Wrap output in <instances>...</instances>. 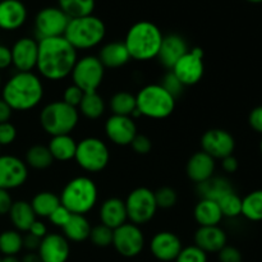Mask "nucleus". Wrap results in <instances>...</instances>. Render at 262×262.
<instances>
[{
  "instance_id": "obj_1",
  "label": "nucleus",
  "mask_w": 262,
  "mask_h": 262,
  "mask_svg": "<svg viewBox=\"0 0 262 262\" xmlns=\"http://www.w3.org/2000/svg\"><path fill=\"white\" fill-rule=\"evenodd\" d=\"M78 59V51L64 36L38 40V56L36 69L48 81H63L71 77Z\"/></svg>"
},
{
  "instance_id": "obj_2",
  "label": "nucleus",
  "mask_w": 262,
  "mask_h": 262,
  "mask_svg": "<svg viewBox=\"0 0 262 262\" xmlns=\"http://www.w3.org/2000/svg\"><path fill=\"white\" fill-rule=\"evenodd\" d=\"M43 83L33 72H15L2 87V99L13 112H28L42 101Z\"/></svg>"
},
{
  "instance_id": "obj_3",
  "label": "nucleus",
  "mask_w": 262,
  "mask_h": 262,
  "mask_svg": "<svg viewBox=\"0 0 262 262\" xmlns=\"http://www.w3.org/2000/svg\"><path fill=\"white\" fill-rule=\"evenodd\" d=\"M164 35L160 28L150 20L136 22L127 31L124 45L130 59L137 61H147L158 58Z\"/></svg>"
},
{
  "instance_id": "obj_4",
  "label": "nucleus",
  "mask_w": 262,
  "mask_h": 262,
  "mask_svg": "<svg viewBox=\"0 0 262 262\" xmlns=\"http://www.w3.org/2000/svg\"><path fill=\"white\" fill-rule=\"evenodd\" d=\"M106 36V26L101 18L94 14L69 19L64 37L78 50H90L101 45Z\"/></svg>"
},
{
  "instance_id": "obj_5",
  "label": "nucleus",
  "mask_w": 262,
  "mask_h": 262,
  "mask_svg": "<svg viewBox=\"0 0 262 262\" xmlns=\"http://www.w3.org/2000/svg\"><path fill=\"white\" fill-rule=\"evenodd\" d=\"M60 204L72 214L86 215L94 210L99 199V189L94 179L79 176L71 179L61 189Z\"/></svg>"
},
{
  "instance_id": "obj_6",
  "label": "nucleus",
  "mask_w": 262,
  "mask_h": 262,
  "mask_svg": "<svg viewBox=\"0 0 262 262\" xmlns=\"http://www.w3.org/2000/svg\"><path fill=\"white\" fill-rule=\"evenodd\" d=\"M78 109L66 104L63 100L49 102L40 112L41 128L51 137L71 135L78 125Z\"/></svg>"
},
{
  "instance_id": "obj_7",
  "label": "nucleus",
  "mask_w": 262,
  "mask_h": 262,
  "mask_svg": "<svg viewBox=\"0 0 262 262\" xmlns=\"http://www.w3.org/2000/svg\"><path fill=\"white\" fill-rule=\"evenodd\" d=\"M176 97L160 83L146 84L136 95L137 110L141 117L150 119H166L176 109Z\"/></svg>"
},
{
  "instance_id": "obj_8",
  "label": "nucleus",
  "mask_w": 262,
  "mask_h": 262,
  "mask_svg": "<svg viewBox=\"0 0 262 262\" xmlns=\"http://www.w3.org/2000/svg\"><path fill=\"white\" fill-rule=\"evenodd\" d=\"M74 160L82 170L87 173H100L110 161L109 147L101 138L86 137L77 142Z\"/></svg>"
},
{
  "instance_id": "obj_9",
  "label": "nucleus",
  "mask_w": 262,
  "mask_h": 262,
  "mask_svg": "<svg viewBox=\"0 0 262 262\" xmlns=\"http://www.w3.org/2000/svg\"><path fill=\"white\" fill-rule=\"evenodd\" d=\"M128 222L136 225L147 224L155 217L158 211L155 192L147 187H138L133 189L125 199Z\"/></svg>"
},
{
  "instance_id": "obj_10",
  "label": "nucleus",
  "mask_w": 262,
  "mask_h": 262,
  "mask_svg": "<svg viewBox=\"0 0 262 262\" xmlns=\"http://www.w3.org/2000/svg\"><path fill=\"white\" fill-rule=\"evenodd\" d=\"M105 77V67L97 55H84L77 59L71 73L73 84L82 90L84 94L97 92Z\"/></svg>"
},
{
  "instance_id": "obj_11",
  "label": "nucleus",
  "mask_w": 262,
  "mask_h": 262,
  "mask_svg": "<svg viewBox=\"0 0 262 262\" xmlns=\"http://www.w3.org/2000/svg\"><path fill=\"white\" fill-rule=\"evenodd\" d=\"M71 18L59 7L42 8L33 20L36 40L64 36Z\"/></svg>"
},
{
  "instance_id": "obj_12",
  "label": "nucleus",
  "mask_w": 262,
  "mask_h": 262,
  "mask_svg": "<svg viewBox=\"0 0 262 262\" xmlns=\"http://www.w3.org/2000/svg\"><path fill=\"white\" fill-rule=\"evenodd\" d=\"M145 245V234L138 225L127 222L113 230L112 246L123 257H136L142 252Z\"/></svg>"
},
{
  "instance_id": "obj_13",
  "label": "nucleus",
  "mask_w": 262,
  "mask_h": 262,
  "mask_svg": "<svg viewBox=\"0 0 262 262\" xmlns=\"http://www.w3.org/2000/svg\"><path fill=\"white\" fill-rule=\"evenodd\" d=\"M179 81L186 86L199 83L205 73L204 50L201 48L189 49L171 69Z\"/></svg>"
},
{
  "instance_id": "obj_14",
  "label": "nucleus",
  "mask_w": 262,
  "mask_h": 262,
  "mask_svg": "<svg viewBox=\"0 0 262 262\" xmlns=\"http://www.w3.org/2000/svg\"><path fill=\"white\" fill-rule=\"evenodd\" d=\"M28 179V166L14 155H0V188L12 191L22 187Z\"/></svg>"
},
{
  "instance_id": "obj_15",
  "label": "nucleus",
  "mask_w": 262,
  "mask_h": 262,
  "mask_svg": "<svg viewBox=\"0 0 262 262\" xmlns=\"http://www.w3.org/2000/svg\"><path fill=\"white\" fill-rule=\"evenodd\" d=\"M201 148L204 152L223 160L227 156L233 155L235 150V140L233 135L222 128H212L206 130L201 137Z\"/></svg>"
},
{
  "instance_id": "obj_16",
  "label": "nucleus",
  "mask_w": 262,
  "mask_h": 262,
  "mask_svg": "<svg viewBox=\"0 0 262 262\" xmlns=\"http://www.w3.org/2000/svg\"><path fill=\"white\" fill-rule=\"evenodd\" d=\"M105 135L117 146H130L137 136V125L133 118L112 114L105 122Z\"/></svg>"
},
{
  "instance_id": "obj_17",
  "label": "nucleus",
  "mask_w": 262,
  "mask_h": 262,
  "mask_svg": "<svg viewBox=\"0 0 262 262\" xmlns=\"http://www.w3.org/2000/svg\"><path fill=\"white\" fill-rule=\"evenodd\" d=\"M12 66L17 72H32L36 68L38 56V40L36 37H20L13 43Z\"/></svg>"
},
{
  "instance_id": "obj_18",
  "label": "nucleus",
  "mask_w": 262,
  "mask_h": 262,
  "mask_svg": "<svg viewBox=\"0 0 262 262\" xmlns=\"http://www.w3.org/2000/svg\"><path fill=\"white\" fill-rule=\"evenodd\" d=\"M183 248L182 241L176 233L163 230L151 238L150 251L156 260L161 262L176 261Z\"/></svg>"
},
{
  "instance_id": "obj_19",
  "label": "nucleus",
  "mask_w": 262,
  "mask_h": 262,
  "mask_svg": "<svg viewBox=\"0 0 262 262\" xmlns=\"http://www.w3.org/2000/svg\"><path fill=\"white\" fill-rule=\"evenodd\" d=\"M42 262H67L71 255L69 241L59 233H48L37 250Z\"/></svg>"
},
{
  "instance_id": "obj_20",
  "label": "nucleus",
  "mask_w": 262,
  "mask_h": 262,
  "mask_svg": "<svg viewBox=\"0 0 262 262\" xmlns=\"http://www.w3.org/2000/svg\"><path fill=\"white\" fill-rule=\"evenodd\" d=\"M188 50V43L184 40L183 36L178 35V33H169V35L164 36L156 59H159L161 66L171 71L177 61Z\"/></svg>"
},
{
  "instance_id": "obj_21",
  "label": "nucleus",
  "mask_w": 262,
  "mask_h": 262,
  "mask_svg": "<svg viewBox=\"0 0 262 262\" xmlns=\"http://www.w3.org/2000/svg\"><path fill=\"white\" fill-rule=\"evenodd\" d=\"M27 15V8L20 0H0V30H18L26 23Z\"/></svg>"
},
{
  "instance_id": "obj_22",
  "label": "nucleus",
  "mask_w": 262,
  "mask_h": 262,
  "mask_svg": "<svg viewBox=\"0 0 262 262\" xmlns=\"http://www.w3.org/2000/svg\"><path fill=\"white\" fill-rule=\"evenodd\" d=\"M215 168H216L215 159L201 150L197 151L196 154H193L188 159L186 166V173L187 177L192 182L200 184L206 182L211 177H214Z\"/></svg>"
},
{
  "instance_id": "obj_23",
  "label": "nucleus",
  "mask_w": 262,
  "mask_h": 262,
  "mask_svg": "<svg viewBox=\"0 0 262 262\" xmlns=\"http://www.w3.org/2000/svg\"><path fill=\"white\" fill-rule=\"evenodd\" d=\"M228 237L224 229L215 227H200L194 233V246L205 253H217L227 246Z\"/></svg>"
},
{
  "instance_id": "obj_24",
  "label": "nucleus",
  "mask_w": 262,
  "mask_h": 262,
  "mask_svg": "<svg viewBox=\"0 0 262 262\" xmlns=\"http://www.w3.org/2000/svg\"><path fill=\"white\" fill-rule=\"evenodd\" d=\"M99 217L102 225L113 230L125 224L128 222V216L124 200L118 197H110L105 200L100 206Z\"/></svg>"
},
{
  "instance_id": "obj_25",
  "label": "nucleus",
  "mask_w": 262,
  "mask_h": 262,
  "mask_svg": "<svg viewBox=\"0 0 262 262\" xmlns=\"http://www.w3.org/2000/svg\"><path fill=\"white\" fill-rule=\"evenodd\" d=\"M97 58L105 67V69L122 68L130 60V55L123 41H110L102 45L99 50Z\"/></svg>"
},
{
  "instance_id": "obj_26",
  "label": "nucleus",
  "mask_w": 262,
  "mask_h": 262,
  "mask_svg": "<svg viewBox=\"0 0 262 262\" xmlns=\"http://www.w3.org/2000/svg\"><path fill=\"white\" fill-rule=\"evenodd\" d=\"M8 215L14 229L20 233H27L31 225L37 219L31 204L25 200H18L13 202Z\"/></svg>"
},
{
  "instance_id": "obj_27",
  "label": "nucleus",
  "mask_w": 262,
  "mask_h": 262,
  "mask_svg": "<svg viewBox=\"0 0 262 262\" xmlns=\"http://www.w3.org/2000/svg\"><path fill=\"white\" fill-rule=\"evenodd\" d=\"M194 220L200 227H215L219 225L223 220L222 210L219 204L212 200L201 199L193 210Z\"/></svg>"
},
{
  "instance_id": "obj_28",
  "label": "nucleus",
  "mask_w": 262,
  "mask_h": 262,
  "mask_svg": "<svg viewBox=\"0 0 262 262\" xmlns=\"http://www.w3.org/2000/svg\"><path fill=\"white\" fill-rule=\"evenodd\" d=\"M234 192L233 184L225 177H211L204 183L197 184V193L201 199L219 201L225 194Z\"/></svg>"
},
{
  "instance_id": "obj_29",
  "label": "nucleus",
  "mask_w": 262,
  "mask_h": 262,
  "mask_svg": "<svg viewBox=\"0 0 262 262\" xmlns=\"http://www.w3.org/2000/svg\"><path fill=\"white\" fill-rule=\"evenodd\" d=\"M48 148L53 155L54 160L66 163V161L74 160L77 151V141L71 135L54 136L49 141Z\"/></svg>"
},
{
  "instance_id": "obj_30",
  "label": "nucleus",
  "mask_w": 262,
  "mask_h": 262,
  "mask_svg": "<svg viewBox=\"0 0 262 262\" xmlns=\"http://www.w3.org/2000/svg\"><path fill=\"white\" fill-rule=\"evenodd\" d=\"M91 228L92 227L87 220L86 215L72 214L69 222L64 225L63 235L69 242H84L90 238Z\"/></svg>"
},
{
  "instance_id": "obj_31",
  "label": "nucleus",
  "mask_w": 262,
  "mask_h": 262,
  "mask_svg": "<svg viewBox=\"0 0 262 262\" xmlns=\"http://www.w3.org/2000/svg\"><path fill=\"white\" fill-rule=\"evenodd\" d=\"M77 109H78L79 114H82L87 119L96 120L104 115L105 110H106V102H105L104 97L97 92H89V94L83 95V99Z\"/></svg>"
},
{
  "instance_id": "obj_32",
  "label": "nucleus",
  "mask_w": 262,
  "mask_h": 262,
  "mask_svg": "<svg viewBox=\"0 0 262 262\" xmlns=\"http://www.w3.org/2000/svg\"><path fill=\"white\" fill-rule=\"evenodd\" d=\"M30 204L35 211L36 216L49 217L51 212L60 205V199L54 192L42 191L36 193Z\"/></svg>"
},
{
  "instance_id": "obj_33",
  "label": "nucleus",
  "mask_w": 262,
  "mask_h": 262,
  "mask_svg": "<svg viewBox=\"0 0 262 262\" xmlns=\"http://www.w3.org/2000/svg\"><path fill=\"white\" fill-rule=\"evenodd\" d=\"M25 163L27 164V166L36 170H45L53 165L54 158L48 146L33 145L26 151Z\"/></svg>"
},
{
  "instance_id": "obj_34",
  "label": "nucleus",
  "mask_w": 262,
  "mask_h": 262,
  "mask_svg": "<svg viewBox=\"0 0 262 262\" xmlns=\"http://www.w3.org/2000/svg\"><path fill=\"white\" fill-rule=\"evenodd\" d=\"M109 107L114 115L123 117H132L133 113L137 110L136 95L128 91H119L112 96L109 101Z\"/></svg>"
},
{
  "instance_id": "obj_35",
  "label": "nucleus",
  "mask_w": 262,
  "mask_h": 262,
  "mask_svg": "<svg viewBox=\"0 0 262 262\" xmlns=\"http://www.w3.org/2000/svg\"><path fill=\"white\" fill-rule=\"evenodd\" d=\"M242 216L253 223L262 222V189H256L243 197Z\"/></svg>"
},
{
  "instance_id": "obj_36",
  "label": "nucleus",
  "mask_w": 262,
  "mask_h": 262,
  "mask_svg": "<svg viewBox=\"0 0 262 262\" xmlns=\"http://www.w3.org/2000/svg\"><path fill=\"white\" fill-rule=\"evenodd\" d=\"M95 4V0H58V7L71 19L94 14Z\"/></svg>"
},
{
  "instance_id": "obj_37",
  "label": "nucleus",
  "mask_w": 262,
  "mask_h": 262,
  "mask_svg": "<svg viewBox=\"0 0 262 262\" xmlns=\"http://www.w3.org/2000/svg\"><path fill=\"white\" fill-rule=\"evenodd\" d=\"M23 250V235L15 229L0 233V253L4 256H17Z\"/></svg>"
},
{
  "instance_id": "obj_38",
  "label": "nucleus",
  "mask_w": 262,
  "mask_h": 262,
  "mask_svg": "<svg viewBox=\"0 0 262 262\" xmlns=\"http://www.w3.org/2000/svg\"><path fill=\"white\" fill-rule=\"evenodd\" d=\"M220 210L224 217L235 219V217L242 215V199L234 192L225 194L223 199L217 201Z\"/></svg>"
},
{
  "instance_id": "obj_39",
  "label": "nucleus",
  "mask_w": 262,
  "mask_h": 262,
  "mask_svg": "<svg viewBox=\"0 0 262 262\" xmlns=\"http://www.w3.org/2000/svg\"><path fill=\"white\" fill-rule=\"evenodd\" d=\"M89 239L91 241L92 245L96 246V247H109L113 243V229H110V228L105 227V225L102 224L92 227Z\"/></svg>"
},
{
  "instance_id": "obj_40",
  "label": "nucleus",
  "mask_w": 262,
  "mask_h": 262,
  "mask_svg": "<svg viewBox=\"0 0 262 262\" xmlns=\"http://www.w3.org/2000/svg\"><path fill=\"white\" fill-rule=\"evenodd\" d=\"M156 204L159 209H171L178 202V194L177 191L171 187H161L155 192Z\"/></svg>"
},
{
  "instance_id": "obj_41",
  "label": "nucleus",
  "mask_w": 262,
  "mask_h": 262,
  "mask_svg": "<svg viewBox=\"0 0 262 262\" xmlns=\"http://www.w3.org/2000/svg\"><path fill=\"white\" fill-rule=\"evenodd\" d=\"M174 262H207V253L197 246L183 247Z\"/></svg>"
},
{
  "instance_id": "obj_42",
  "label": "nucleus",
  "mask_w": 262,
  "mask_h": 262,
  "mask_svg": "<svg viewBox=\"0 0 262 262\" xmlns=\"http://www.w3.org/2000/svg\"><path fill=\"white\" fill-rule=\"evenodd\" d=\"M160 84L169 92V94L173 95L176 99L183 94L184 84L179 81L178 77H177L171 71L165 73V76L163 77V81H161Z\"/></svg>"
},
{
  "instance_id": "obj_43",
  "label": "nucleus",
  "mask_w": 262,
  "mask_h": 262,
  "mask_svg": "<svg viewBox=\"0 0 262 262\" xmlns=\"http://www.w3.org/2000/svg\"><path fill=\"white\" fill-rule=\"evenodd\" d=\"M71 216H72V212L60 204L53 212H51L50 216H49L48 219L54 227L61 228V229H63L64 225L69 222Z\"/></svg>"
},
{
  "instance_id": "obj_44",
  "label": "nucleus",
  "mask_w": 262,
  "mask_h": 262,
  "mask_svg": "<svg viewBox=\"0 0 262 262\" xmlns=\"http://www.w3.org/2000/svg\"><path fill=\"white\" fill-rule=\"evenodd\" d=\"M83 95L84 92L82 91L79 87H77L76 84L72 83L71 86H68L66 90H64L63 99L61 100H63L66 104L71 105V106L78 107V105L81 104L82 99H83Z\"/></svg>"
},
{
  "instance_id": "obj_45",
  "label": "nucleus",
  "mask_w": 262,
  "mask_h": 262,
  "mask_svg": "<svg viewBox=\"0 0 262 262\" xmlns=\"http://www.w3.org/2000/svg\"><path fill=\"white\" fill-rule=\"evenodd\" d=\"M17 138V128L10 122L0 123V147L9 146Z\"/></svg>"
},
{
  "instance_id": "obj_46",
  "label": "nucleus",
  "mask_w": 262,
  "mask_h": 262,
  "mask_svg": "<svg viewBox=\"0 0 262 262\" xmlns=\"http://www.w3.org/2000/svg\"><path fill=\"white\" fill-rule=\"evenodd\" d=\"M130 146H132L133 151L138 154V155H147L151 151V148H152V142H151V140L147 136L138 135L137 133V136L133 138Z\"/></svg>"
},
{
  "instance_id": "obj_47",
  "label": "nucleus",
  "mask_w": 262,
  "mask_h": 262,
  "mask_svg": "<svg viewBox=\"0 0 262 262\" xmlns=\"http://www.w3.org/2000/svg\"><path fill=\"white\" fill-rule=\"evenodd\" d=\"M217 257L219 262H242L243 257L242 253L238 248L233 247V246H225L222 251L217 252Z\"/></svg>"
},
{
  "instance_id": "obj_48",
  "label": "nucleus",
  "mask_w": 262,
  "mask_h": 262,
  "mask_svg": "<svg viewBox=\"0 0 262 262\" xmlns=\"http://www.w3.org/2000/svg\"><path fill=\"white\" fill-rule=\"evenodd\" d=\"M248 124L255 132L262 135V105L251 110L250 115H248Z\"/></svg>"
},
{
  "instance_id": "obj_49",
  "label": "nucleus",
  "mask_w": 262,
  "mask_h": 262,
  "mask_svg": "<svg viewBox=\"0 0 262 262\" xmlns=\"http://www.w3.org/2000/svg\"><path fill=\"white\" fill-rule=\"evenodd\" d=\"M13 202L14 201H13L12 196H10V192L7 191V189L0 188V216L7 215L9 212Z\"/></svg>"
},
{
  "instance_id": "obj_50",
  "label": "nucleus",
  "mask_w": 262,
  "mask_h": 262,
  "mask_svg": "<svg viewBox=\"0 0 262 262\" xmlns=\"http://www.w3.org/2000/svg\"><path fill=\"white\" fill-rule=\"evenodd\" d=\"M40 243V238L35 237L30 233H26V235H23V250H26L27 252H37Z\"/></svg>"
},
{
  "instance_id": "obj_51",
  "label": "nucleus",
  "mask_w": 262,
  "mask_h": 262,
  "mask_svg": "<svg viewBox=\"0 0 262 262\" xmlns=\"http://www.w3.org/2000/svg\"><path fill=\"white\" fill-rule=\"evenodd\" d=\"M12 66V51L10 48L0 45V71L8 69Z\"/></svg>"
},
{
  "instance_id": "obj_52",
  "label": "nucleus",
  "mask_w": 262,
  "mask_h": 262,
  "mask_svg": "<svg viewBox=\"0 0 262 262\" xmlns=\"http://www.w3.org/2000/svg\"><path fill=\"white\" fill-rule=\"evenodd\" d=\"M27 233H30V234H32V235H35V237L42 239V238L48 234V227H46V224L43 222L36 219L35 223L31 225L30 230H28Z\"/></svg>"
},
{
  "instance_id": "obj_53",
  "label": "nucleus",
  "mask_w": 262,
  "mask_h": 262,
  "mask_svg": "<svg viewBox=\"0 0 262 262\" xmlns=\"http://www.w3.org/2000/svg\"><path fill=\"white\" fill-rule=\"evenodd\" d=\"M238 166H239V163H238L237 158L234 155L227 156L222 160V168L225 173H235L238 170Z\"/></svg>"
},
{
  "instance_id": "obj_54",
  "label": "nucleus",
  "mask_w": 262,
  "mask_h": 262,
  "mask_svg": "<svg viewBox=\"0 0 262 262\" xmlns=\"http://www.w3.org/2000/svg\"><path fill=\"white\" fill-rule=\"evenodd\" d=\"M13 110L4 100L0 97V123L9 122L10 118H12Z\"/></svg>"
},
{
  "instance_id": "obj_55",
  "label": "nucleus",
  "mask_w": 262,
  "mask_h": 262,
  "mask_svg": "<svg viewBox=\"0 0 262 262\" xmlns=\"http://www.w3.org/2000/svg\"><path fill=\"white\" fill-rule=\"evenodd\" d=\"M20 262H42L37 252H27L22 258Z\"/></svg>"
},
{
  "instance_id": "obj_56",
  "label": "nucleus",
  "mask_w": 262,
  "mask_h": 262,
  "mask_svg": "<svg viewBox=\"0 0 262 262\" xmlns=\"http://www.w3.org/2000/svg\"><path fill=\"white\" fill-rule=\"evenodd\" d=\"M2 262H20L17 256H4L2 257Z\"/></svg>"
},
{
  "instance_id": "obj_57",
  "label": "nucleus",
  "mask_w": 262,
  "mask_h": 262,
  "mask_svg": "<svg viewBox=\"0 0 262 262\" xmlns=\"http://www.w3.org/2000/svg\"><path fill=\"white\" fill-rule=\"evenodd\" d=\"M247 2L253 3V4H260V3H262V0H247Z\"/></svg>"
},
{
  "instance_id": "obj_58",
  "label": "nucleus",
  "mask_w": 262,
  "mask_h": 262,
  "mask_svg": "<svg viewBox=\"0 0 262 262\" xmlns=\"http://www.w3.org/2000/svg\"><path fill=\"white\" fill-rule=\"evenodd\" d=\"M3 87V78H2V73H0V90H2Z\"/></svg>"
},
{
  "instance_id": "obj_59",
  "label": "nucleus",
  "mask_w": 262,
  "mask_h": 262,
  "mask_svg": "<svg viewBox=\"0 0 262 262\" xmlns=\"http://www.w3.org/2000/svg\"><path fill=\"white\" fill-rule=\"evenodd\" d=\"M260 151H261V155H262V138H261V142H260Z\"/></svg>"
},
{
  "instance_id": "obj_60",
  "label": "nucleus",
  "mask_w": 262,
  "mask_h": 262,
  "mask_svg": "<svg viewBox=\"0 0 262 262\" xmlns=\"http://www.w3.org/2000/svg\"><path fill=\"white\" fill-rule=\"evenodd\" d=\"M0 262H2V256H0Z\"/></svg>"
},
{
  "instance_id": "obj_61",
  "label": "nucleus",
  "mask_w": 262,
  "mask_h": 262,
  "mask_svg": "<svg viewBox=\"0 0 262 262\" xmlns=\"http://www.w3.org/2000/svg\"><path fill=\"white\" fill-rule=\"evenodd\" d=\"M0 148H2V147H0Z\"/></svg>"
}]
</instances>
